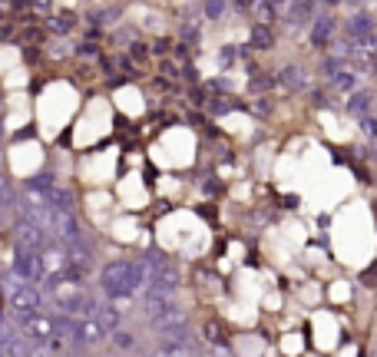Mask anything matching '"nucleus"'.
I'll return each mask as SVG.
<instances>
[{
    "label": "nucleus",
    "instance_id": "obj_1",
    "mask_svg": "<svg viewBox=\"0 0 377 357\" xmlns=\"http://www.w3.org/2000/svg\"><path fill=\"white\" fill-rule=\"evenodd\" d=\"M100 291L106 301H129L146 291L149 284V265L146 258H109L96 268Z\"/></svg>",
    "mask_w": 377,
    "mask_h": 357
},
{
    "label": "nucleus",
    "instance_id": "obj_2",
    "mask_svg": "<svg viewBox=\"0 0 377 357\" xmlns=\"http://www.w3.org/2000/svg\"><path fill=\"white\" fill-rule=\"evenodd\" d=\"M44 288L37 282H17L14 275H10V284H7V304H10V311L14 318H30V314L44 311Z\"/></svg>",
    "mask_w": 377,
    "mask_h": 357
},
{
    "label": "nucleus",
    "instance_id": "obj_3",
    "mask_svg": "<svg viewBox=\"0 0 377 357\" xmlns=\"http://www.w3.org/2000/svg\"><path fill=\"white\" fill-rule=\"evenodd\" d=\"M10 238H14V248H27V252H44L46 245L53 241L44 225L33 222V219H27V215H14Z\"/></svg>",
    "mask_w": 377,
    "mask_h": 357
},
{
    "label": "nucleus",
    "instance_id": "obj_4",
    "mask_svg": "<svg viewBox=\"0 0 377 357\" xmlns=\"http://www.w3.org/2000/svg\"><path fill=\"white\" fill-rule=\"evenodd\" d=\"M152 354L156 357H199L202 354V347H199V341L189 334V327H182V331L159 334V338H156V347H152Z\"/></svg>",
    "mask_w": 377,
    "mask_h": 357
},
{
    "label": "nucleus",
    "instance_id": "obj_5",
    "mask_svg": "<svg viewBox=\"0 0 377 357\" xmlns=\"http://www.w3.org/2000/svg\"><path fill=\"white\" fill-rule=\"evenodd\" d=\"M10 275L17 282H44V258L40 252H27V248H14L10 258Z\"/></svg>",
    "mask_w": 377,
    "mask_h": 357
},
{
    "label": "nucleus",
    "instance_id": "obj_6",
    "mask_svg": "<svg viewBox=\"0 0 377 357\" xmlns=\"http://www.w3.org/2000/svg\"><path fill=\"white\" fill-rule=\"evenodd\" d=\"M149 327L156 331V338H159V334H169V331H182V327H189V311L172 298L166 308H159V311L149 318Z\"/></svg>",
    "mask_w": 377,
    "mask_h": 357
},
{
    "label": "nucleus",
    "instance_id": "obj_7",
    "mask_svg": "<svg viewBox=\"0 0 377 357\" xmlns=\"http://www.w3.org/2000/svg\"><path fill=\"white\" fill-rule=\"evenodd\" d=\"M109 338V331H106L96 318H76V331H73V347H83V351H90V347H100V344Z\"/></svg>",
    "mask_w": 377,
    "mask_h": 357
},
{
    "label": "nucleus",
    "instance_id": "obj_8",
    "mask_svg": "<svg viewBox=\"0 0 377 357\" xmlns=\"http://www.w3.org/2000/svg\"><path fill=\"white\" fill-rule=\"evenodd\" d=\"M334 33H338V20L331 14H318L311 20V27H308V40H311L315 50H331Z\"/></svg>",
    "mask_w": 377,
    "mask_h": 357
},
{
    "label": "nucleus",
    "instance_id": "obj_9",
    "mask_svg": "<svg viewBox=\"0 0 377 357\" xmlns=\"http://www.w3.org/2000/svg\"><path fill=\"white\" fill-rule=\"evenodd\" d=\"M278 86L285 89V93H304V89L311 86L308 66H302V63H285V66L278 70Z\"/></svg>",
    "mask_w": 377,
    "mask_h": 357
},
{
    "label": "nucleus",
    "instance_id": "obj_10",
    "mask_svg": "<svg viewBox=\"0 0 377 357\" xmlns=\"http://www.w3.org/2000/svg\"><path fill=\"white\" fill-rule=\"evenodd\" d=\"M374 89H367V86H361V89H354V93H347V100L341 103V109H344L351 119H361V116H367V113H374Z\"/></svg>",
    "mask_w": 377,
    "mask_h": 357
},
{
    "label": "nucleus",
    "instance_id": "obj_11",
    "mask_svg": "<svg viewBox=\"0 0 377 357\" xmlns=\"http://www.w3.org/2000/svg\"><path fill=\"white\" fill-rule=\"evenodd\" d=\"M315 17H318L315 14V0H295V3H291V10L285 14V24L291 30H308Z\"/></svg>",
    "mask_w": 377,
    "mask_h": 357
},
{
    "label": "nucleus",
    "instance_id": "obj_12",
    "mask_svg": "<svg viewBox=\"0 0 377 357\" xmlns=\"http://www.w3.org/2000/svg\"><path fill=\"white\" fill-rule=\"evenodd\" d=\"M245 100H235V96H212L209 100V113L215 119H226L232 116V113H239V109H245Z\"/></svg>",
    "mask_w": 377,
    "mask_h": 357
},
{
    "label": "nucleus",
    "instance_id": "obj_13",
    "mask_svg": "<svg viewBox=\"0 0 377 357\" xmlns=\"http://www.w3.org/2000/svg\"><path fill=\"white\" fill-rule=\"evenodd\" d=\"M328 86L334 89V93H354V89H361V73H358V70H351V66H344V70H341V73L334 76L331 83H328Z\"/></svg>",
    "mask_w": 377,
    "mask_h": 357
},
{
    "label": "nucleus",
    "instance_id": "obj_14",
    "mask_svg": "<svg viewBox=\"0 0 377 357\" xmlns=\"http://www.w3.org/2000/svg\"><path fill=\"white\" fill-rule=\"evenodd\" d=\"M93 318H96V321H100V324H103L109 334H113V331L122 324V311L113 304V301H109V304H103V301H100V308H96V314H93Z\"/></svg>",
    "mask_w": 377,
    "mask_h": 357
},
{
    "label": "nucleus",
    "instance_id": "obj_15",
    "mask_svg": "<svg viewBox=\"0 0 377 357\" xmlns=\"http://www.w3.org/2000/svg\"><path fill=\"white\" fill-rule=\"evenodd\" d=\"M106 341H109V347H116L120 354H133V351H136V334L126 331V327H116Z\"/></svg>",
    "mask_w": 377,
    "mask_h": 357
},
{
    "label": "nucleus",
    "instance_id": "obj_16",
    "mask_svg": "<svg viewBox=\"0 0 377 357\" xmlns=\"http://www.w3.org/2000/svg\"><path fill=\"white\" fill-rule=\"evenodd\" d=\"M278 86V76H272V73H252V80H248V93H255V96H268L272 89Z\"/></svg>",
    "mask_w": 377,
    "mask_h": 357
},
{
    "label": "nucleus",
    "instance_id": "obj_17",
    "mask_svg": "<svg viewBox=\"0 0 377 357\" xmlns=\"http://www.w3.org/2000/svg\"><path fill=\"white\" fill-rule=\"evenodd\" d=\"M252 14H255L258 27H272L275 20H278V10H275L272 0H255V3H252Z\"/></svg>",
    "mask_w": 377,
    "mask_h": 357
},
{
    "label": "nucleus",
    "instance_id": "obj_18",
    "mask_svg": "<svg viewBox=\"0 0 377 357\" xmlns=\"http://www.w3.org/2000/svg\"><path fill=\"white\" fill-rule=\"evenodd\" d=\"M248 46H252V50H258V53L272 50V46H275V33H272V27H258V24H255V30H252V40H248Z\"/></svg>",
    "mask_w": 377,
    "mask_h": 357
},
{
    "label": "nucleus",
    "instance_id": "obj_19",
    "mask_svg": "<svg viewBox=\"0 0 377 357\" xmlns=\"http://www.w3.org/2000/svg\"><path fill=\"white\" fill-rule=\"evenodd\" d=\"M226 10H228V0H205L202 3V17L205 20H222Z\"/></svg>",
    "mask_w": 377,
    "mask_h": 357
},
{
    "label": "nucleus",
    "instance_id": "obj_20",
    "mask_svg": "<svg viewBox=\"0 0 377 357\" xmlns=\"http://www.w3.org/2000/svg\"><path fill=\"white\" fill-rule=\"evenodd\" d=\"M358 126H361V136H364V139H374V143H377V116H374V113L361 116V119H358Z\"/></svg>",
    "mask_w": 377,
    "mask_h": 357
},
{
    "label": "nucleus",
    "instance_id": "obj_21",
    "mask_svg": "<svg viewBox=\"0 0 377 357\" xmlns=\"http://www.w3.org/2000/svg\"><path fill=\"white\" fill-rule=\"evenodd\" d=\"M311 103H315L318 109H331V106H338L334 103V96H331V89H315V93H311Z\"/></svg>",
    "mask_w": 377,
    "mask_h": 357
},
{
    "label": "nucleus",
    "instance_id": "obj_22",
    "mask_svg": "<svg viewBox=\"0 0 377 357\" xmlns=\"http://www.w3.org/2000/svg\"><path fill=\"white\" fill-rule=\"evenodd\" d=\"M248 109H252L255 116H272V113H275V103L268 100V96H255V103L248 106Z\"/></svg>",
    "mask_w": 377,
    "mask_h": 357
},
{
    "label": "nucleus",
    "instance_id": "obj_23",
    "mask_svg": "<svg viewBox=\"0 0 377 357\" xmlns=\"http://www.w3.org/2000/svg\"><path fill=\"white\" fill-rule=\"evenodd\" d=\"M209 89H222V93H235V89H239V83H235V80H232V76H215V80H209Z\"/></svg>",
    "mask_w": 377,
    "mask_h": 357
},
{
    "label": "nucleus",
    "instance_id": "obj_24",
    "mask_svg": "<svg viewBox=\"0 0 377 357\" xmlns=\"http://www.w3.org/2000/svg\"><path fill=\"white\" fill-rule=\"evenodd\" d=\"M179 33H182V44H185V40H189V44H196V40H199V20H185Z\"/></svg>",
    "mask_w": 377,
    "mask_h": 357
},
{
    "label": "nucleus",
    "instance_id": "obj_25",
    "mask_svg": "<svg viewBox=\"0 0 377 357\" xmlns=\"http://www.w3.org/2000/svg\"><path fill=\"white\" fill-rule=\"evenodd\" d=\"M70 27H73V17H70V14H60V17H53V20H50V30H60V33H63V30H70Z\"/></svg>",
    "mask_w": 377,
    "mask_h": 357
},
{
    "label": "nucleus",
    "instance_id": "obj_26",
    "mask_svg": "<svg viewBox=\"0 0 377 357\" xmlns=\"http://www.w3.org/2000/svg\"><path fill=\"white\" fill-rule=\"evenodd\" d=\"M70 53H73V50H70V44H66V40H57V44H53V50H50V57H57V60L70 57Z\"/></svg>",
    "mask_w": 377,
    "mask_h": 357
},
{
    "label": "nucleus",
    "instance_id": "obj_27",
    "mask_svg": "<svg viewBox=\"0 0 377 357\" xmlns=\"http://www.w3.org/2000/svg\"><path fill=\"white\" fill-rule=\"evenodd\" d=\"M73 53H76V57H96L100 50H96V44H80Z\"/></svg>",
    "mask_w": 377,
    "mask_h": 357
},
{
    "label": "nucleus",
    "instance_id": "obj_28",
    "mask_svg": "<svg viewBox=\"0 0 377 357\" xmlns=\"http://www.w3.org/2000/svg\"><path fill=\"white\" fill-rule=\"evenodd\" d=\"M252 3H255V0H235V7H239V10H252Z\"/></svg>",
    "mask_w": 377,
    "mask_h": 357
},
{
    "label": "nucleus",
    "instance_id": "obj_29",
    "mask_svg": "<svg viewBox=\"0 0 377 357\" xmlns=\"http://www.w3.org/2000/svg\"><path fill=\"white\" fill-rule=\"evenodd\" d=\"M367 70H371V76H374V80H377V53H374V57H371V66H367Z\"/></svg>",
    "mask_w": 377,
    "mask_h": 357
},
{
    "label": "nucleus",
    "instance_id": "obj_30",
    "mask_svg": "<svg viewBox=\"0 0 377 357\" xmlns=\"http://www.w3.org/2000/svg\"><path fill=\"white\" fill-rule=\"evenodd\" d=\"M321 3H324V7H341L344 0H321Z\"/></svg>",
    "mask_w": 377,
    "mask_h": 357
},
{
    "label": "nucleus",
    "instance_id": "obj_31",
    "mask_svg": "<svg viewBox=\"0 0 377 357\" xmlns=\"http://www.w3.org/2000/svg\"><path fill=\"white\" fill-rule=\"evenodd\" d=\"M149 357H156V354H149Z\"/></svg>",
    "mask_w": 377,
    "mask_h": 357
}]
</instances>
